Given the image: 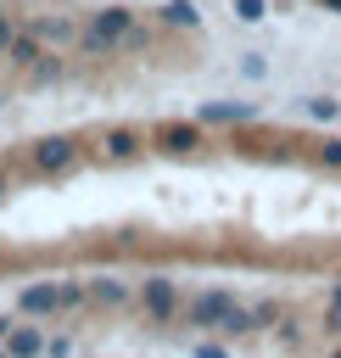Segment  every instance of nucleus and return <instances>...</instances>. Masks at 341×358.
<instances>
[{"mask_svg": "<svg viewBox=\"0 0 341 358\" xmlns=\"http://www.w3.org/2000/svg\"><path fill=\"white\" fill-rule=\"evenodd\" d=\"M134 28H140V22H134V11H129V6H106V11H95V22L78 34V45H84L89 56H106V50H112V45H123Z\"/></svg>", "mask_w": 341, "mask_h": 358, "instance_id": "nucleus-1", "label": "nucleus"}, {"mask_svg": "<svg viewBox=\"0 0 341 358\" xmlns=\"http://www.w3.org/2000/svg\"><path fill=\"white\" fill-rule=\"evenodd\" d=\"M17 308H22V313H56V308H67V285H50V280H39V285H22Z\"/></svg>", "mask_w": 341, "mask_h": 358, "instance_id": "nucleus-2", "label": "nucleus"}, {"mask_svg": "<svg viewBox=\"0 0 341 358\" xmlns=\"http://www.w3.org/2000/svg\"><path fill=\"white\" fill-rule=\"evenodd\" d=\"M229 308H235L229 291H201V296H190V324H224Z\"/></svg>", "mask_w": 341, "mask_h": 358, "instance_id": "nucleus-3", "label": "nucleus"}, {"mask_svg": "<svg viewBox=\"0 0 341 358\" xmlns=\"http://www.w3.org/2000/svg\"><path fill=\"white\" fill-rule=\"evenodd\" d=\"M45 330L39 324H11V336H6V352L11 358H45Z\"/></svg>", "mask_w": 341, "mask_h": 358, "instance_id": "nucleus-4", "label": "nucleus"}, {"mask_svg": "<svg viewBox=\"0 0 341 358\" xmlns=\"http://www.w3.org/2000/svg\"><path fill=\"white\" fill-rule=\"evenodd\" d=\"M78 157V145L73 140H61V134H50V140H39V151H34V162L45 168V173H56V168H67Z\"/></svg>", "mask_w": 341, "mask_h": 358, "instance_id": "nucleus-5", "label": "nucleus"}, {"mask_svg": "<svg viewBox=\"0 0 341 358\" xmlns=\"http://www.w3.org/2000/svg\"><path fill=\"white\" fill-rule=\"evenodd\" d=\"M257 106L252 101H207L201 106V123H246Z\"/></svg>", "mask_w": 341, "mask_h": 358, "instance_id": "nucleus-6", "label": "nucleus"}, {"mask_svg": "<svg viewBox=\"0 0 341 358\" xmlns=\"http://www.w3.org/2000/svg\"><path fill=\"white\" fill-rule=\"evenodd\" d=\"M6 56H11L17 67H39V56H45V39H39L34 28H28V34L17 28V39H11V50H6Z\"/></svg>", "mask_w": 341, "mask_h": 358, "instance_id": "nucleus-7", "label": "nucleus"}, {"mask_svg": "<svg viewBox=\"0 0 341 358\" xmlns=\"http://www.w3.org/2000/svg\"><path fill=\"white\" fill-rule=\"evenodd\" d=\"M157 140H162V151H196L201 145V129L196 123H168Z\"/></svg>", "mask_w": 341, "mask_h": 358, "instance_id": "nucleus-8", "label": "nucleus"}, {"mask_svg": "<svg viewBox=\"0 0 341 358\" xmlns=\"http://www.w3.org/2000/svg\"><path fill=\"white\" fill-rule=\"evenodd\" d=\"M140 302H145V308H151L157 319H168V313H173V285H168V280H145Z\"/></svg>", "mask_w": 341, "mask_h": 358, "instance_id": "nucleus-9", "label": "nucleus"}, {"mask_svg": "<svg viewBox=\"0 0 341 358\" xmlns=\"http://www.w3.org/2000/svg\"><path fill=\"white\" fill-rule=\"evenodd\" d=\"M296 112H302V117H313V123H330V117L341 112V101H335V95H302V101H296Z\"/></svg>", "mask_w": 341, "mask_h": 358, "instance_id": "nucleus-10", "label": "nucleus"}, {"mask_svg": "<svg viewBox=\"0 0 341 358\" xmlns=\"http://www.w3.org/2000/svg\"><path fill=\"white\" fill-rule=\"evenodd\" d=\"M257 324H263V319H257V308H240V302H235V308L224 313V324H218V330H224V336H246V330H257Z\"/></svg>", "mask_w": 341, "mask_h": 358, "instance_id": "nucleus-11", "label": "nucleus"}, {"mask_svg": "<svg viewBox=\"0 0 341 358\" xmlns=\"http://www.w3.org/2000/svg\"><path fill=\"white\" fill-rule=\"evenodd\" d=\"M162 17H168L173 28H196V22H201V11H196V0H168V6H162Z\"/></svg>", "mask_w": 341, "mask_h": 358, "instance_id": "nucleus-12", "label": "nucleus"}, {"mask_svg": "<svg viewBox=\"0 0 341 358\" xmlns=\"http://www.w3.org/2000/svg\"><path fill=\"white\" fill-rule=\"evenodd\" d=\"M34 34H39V39H56V45H61V39H78V28H73L67 17H39Z\"/></svg>", "mask_w": 341, "mask_h": 358, "instance_id": "nucleus-13", "label": "nucleus"}, {"mask_svg": "<svg viewBox=\"0 0 341 358\" xmlns=\"http://www.w3.org/2000/svg\"><path fill=\"white\" fill-rule=\"evenodd\" d=\"M235 73L257 84V78H268V56H263V50H240V56H235Z\"/></svg>", "mask_w": 341, "mask_h": 358, "instance_id": "nucleus-14", "label": "nucleus"}, {"mask_svg": "<svg viewBox=\"0 0 341 358\" xmlns=\"http://www.w3.org/2000/svg\"><path fill=\"white\" fill-rule=\"evenodd\" d=\"M84 291H89V302H106V308H112V302H123V296H129V291H123V285H117V280H89V285H84Z\"/></svg>", "mask_w": 341, "mask_h": 358, "instance_id": "nucleus-15", "label": "nucleus"}, {"mask_svg": "<svg viewBox=\"0 0 341 358\" xmlns=\"http://www.w3.org/2000/svg\"><path fill=\"white\" fill-rule=\"evenodd\" d=\"M101 145H106V157H134V145H140V140H134L129 129H112V134H106Z\"/></svg>", "mask_w": 341, "mask_h": 358, "instance_id": "nucleus-16", "label": "nucleus"}, {"mask_svg": "<svg viewBox=\"0 0 341 358\" xmlns=\"http://www.w3.org/2000/svg\"><path fill=\"white\" fill-rule=\"evenodd\" d=\"M235 17L240 22H263L268 17V0H235Z\"/></svg>", "mask_w": 341, "mask_h": 358, "instance_id": "nucleus-17", "label": "nucleus"}, {"mask_svg": "<svg viewBox=\"0 0 341 358\" xmlns=\"http://www.w3.org/2000/svg\"><path fill=\"white\" fill-rule=\"evenodd\" d=\"M324 330H330V336H341V285L330 291V308H324Z\"/></svg>", "mask_w": 341, "mask_h": 358, "instance_id": "nucleus-18", "label": "nucleus"}, {"mask_svg": "<svg viewBox=\"0 0 341 358\" xmlns=\"http://www.w3.org/2000/svg\"><path fill=\"white\" fill-rule=\"evenodd\" d=\"M11 39H17V22L0 11V50H11Z\"/></svg>", "mask_w": 341, "mask_h": 358, "instance_id": "nucleus-19", "label": "nucleus"}, {"mask_svg": "<svg viewBox=\"0 0 341 358\" xmlns=\"http://www.w3.org/2000/svg\"><path fill=\"white\" fill-rule=\"evenodd\" d=\"M190 358H224V347H212V341H196V347H190Z\"/></svg>", "mask_w": 341, "mask_h": 358, "instance_id": "nucleus-20", "label": "nucleus"}, {"mask_svg": "<svg viewBox=\"0 0 341 358\" xmlns=\"http://www.w3.org/2000/svg\"><path fill=\"white\" fill-rule=\"evenodd\" d=\"M324 162H341V140H330V145H324Z\"/></svg>", "mask_w": 341, "mask_h": 358, "instance_id": "nucleus-21", "label": "nucleus"}, {"mask_svg": "<svg viewBox=\"0 0 341 358\" xmlns=\"http://www.w3.org/2000/svg\"><path fill=\"white\" fill-rule=\"evenodd\" d=\"M6 336H11V319H0V341H6Z\"/></svg>", "mask_w": 341, "mask_h": 358, "instance_id": "nucleus-22", "label": "nucleus"}, {"mask_svg": "<svg viewBox=\"0 0 341 358\" xmlns=\"http://www.w3.org/2000/svg\"><path fill=\"white\" fill-rule=\"evenodd\" d=\"M0 190H6V173H0Z\"/></svg>", "mask_w": 341, "mask_h": 358, "instance_id": "nucleus-23", "label": "nucleus"}, {"mask_svg": "<svg viewBox=\"0 0 341 358\" xmlns=\"http://www.w3.org/2000/svg\"><path fill=\"white\" fill-rule=\"evenodd\" d=\"M330 6H341V0H330Z\"/></svg>", "mask_w": 341, "mask_h": 358, "instance_id": "nucleus-24", "label": "nucleus"}]
</instances>
